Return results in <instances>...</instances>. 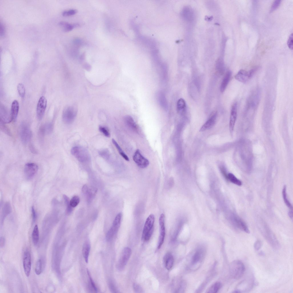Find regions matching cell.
<instances>
[{
  "instance_id": "1",
  "label": "cell",
  "mask_w": 293,
  "mask_h": 293,
  "mask_svg": "<svg viewBox=\"0 0 293 293\" xmlns=\"http://www.w3.org/2000/svg\"><path fill=\"white\" fill-rule=\"evenodd\" d=\"M245 270L244 264L240 260H234L229 265L230 275L234 279H239L241 278L243 275Z\"/></svg>"
},
{
  "instance_id": "2",
  "label": "cell",
  "mask_w": 293,
  "mask_h": 293,
  "mask_svg": "<svg viewBox=\"0 0 293 293\" xmlns=\"http://www.w3.org/2000/svg\"><path fill=\"white\" fill-rule=\"evenodd\" d=\"M155 219L154 216L153 214L149 215L146 219L142 236V239L145 241H149L153 234Z\"/></svg>"
},
{
  "instance_id": "3",
  "label": "cell",
  "mask_w": 293,
  "mask_h": 293,
  "mask_svg": "<svg viewBox=\"0 0 293 293\" xmlns=\"http://www.w3.org/2000/svg\"><path fill=\"white\" fill-rule=\"evenodd\" d=\"M71 151L72 155L81 163H85L89 159L88 151L82 147L74 146L72 149Z\"/></svg>"
},
{
  "instance_id": "4",
  "label": "cell",
  "mask_w": 293,
  "mask_h": 293,
  "mask_svg": "<svg viewBox=\"0 0 293 293\" xmlns=\"http://www.w3.org/2000/svg\"><path fill=\"white\" fill-rule=\"evenodd\" d=\"M122 217L121 213H119L116 216L112 227L106 234V239L107 241H110L117 233L120 225Z\"/></svg>"
},
{
  "instance_id": "5",
  "label": "cell",
  "mask_w": 293,
  "mask_h": 293,
  "mask_svg": "<svg viewBox=\"0 0 293 293\" xmlns=\"http://www.w3.org/2000/svg\"><path fill=\"white\" fill-rule=\"evenodd\" d=\"M76 114L77 110L74 107L68 106L65 107L62 114L63 122L66 124L72 123L74 121Z\"/></svg>"
},
{
  "instance_id": "6",
  "label": "cell",
  "mask_w": 293,
  "mask_h": 293,
  "mask_svg": "<svg viewBox=\"0 0 293 293\" xmlns=\"http://www.w3.org/2000/svg\"><path fill=\"white\" fill-rule=\"evenodd\" d=\"M131 254L130 248L126 247L122 251L117 264V268L119 270H122L126 265Z\"/></svg>"
},
{
  "instance_id": "7",
  "label": "cell",
  "mask_w": 293,
  "mask_h": 293,
  "mask_svg": "<svg viewBox=\"0 0 293 293\" xmlns=\"http://www.w3.org/2000/svg\"><path fill=\"white\" fill-rule=\"evenodd\" d=\"M19 134L21 141L24 144H27L31 139L32 136L31 132L26 123L23 122L21 124Z\"/></svg>"
},
{
  "instance_id": "8",
  "label": "cell",
  "mask_w": 293,
  "mask_h": 293,
  "mask_svg": "<svg viewBox=\"0 0 293 293\" xmlns=\"http://www.w3.org/2000/svg\"><path fill=\"white\" fill-rule=\"evenodd\" d=\"M133 159L137 165L140 168H145L149 164L148 160L143 156L138 149L135 152Z\"/></svg>"
},
{
  "instance_id": "9",
  "label": "cell",
  "mask_w": 293,
  "mask_h": 293,
  "mask_svg": "<svg viewBox=\"0 0 293 293\" xmlns=\"http://www.w3.org/2000/svg\"><path fill=\"white\" fill-rule=\"evenodd\" d=\"M165 215L161 214L159 218L160 233L157 244V248L160 249L165 239Z\"/></svg>"
},
{
  "instance_id": "10",
  "label": "cell",
  "mask_w": 293,
  "mask_h": 293,
  "mask_svg": "<svg viewBox=\"0 0 293 293\" xmlns=\"http://www.w3.org/2000/svg\"><path fill=\"white\" fill-rule=\"evenodd\" d=\"M47 105V100L44 96H41L39 99L37 107V115L38 119L42 118L44 114Z\"/></svg>"
},
{
  "instance_id": "11",
  "label": "cell",
  "mask_w": 293,
  "mask_h": 293,
  "mask_svg": "<svg viewBox=\"0 0 293 293\" xmlns=\"http://www.w3.org/2000/svg\"><path fill=\"white\" fill-rule=\"evenodd\" d=\"M38 166L34 163H28L25 165L24 167V173L27 179L32 178L37 172Z\"/></svg>"
},
{
  "instance_id": "12",
  "label": "cell",
  "mask_w": 293,
  "mask_h": 293,
  "mask_svg": "<svg viewBox=\"0 0 293 293\" xmlns=\"http://www.w3.org/2000/svg\"><path fill=\"white\" fill-rule=\"evenodd\" d=\"M237 104L236 102H235L231 106L230 114L229 128L231 133H233L234 130L237 116Z\"/></svg>"
},
{
  "instance_id": "13",
  "label": "cell",
  "mask_w": 293,
  "mask_h": 293,
  "mask_svg": "<svg viewBox=\"0 0 293 293\" xmlns=\"http://www.w3.org/2000/svg\"><path fill=\"white\" fill-rule=\"evenodd\" d=\"M0 122L5 123H8L12 120L11 112L3 105H1L0 111Z\"/></svg>"
},
{
  "instance_id": "14",
  "label": "cell",
  "mask_w": 293,
  "mask_h": 293,
  "mask_svg": "<svg viewBox=\"0 0 293 293\" xmlns=\"http://www.w3.org/2000/svg\"><path fill=\"white\" fill-rule=\"evenodd\" d=\"M31 256L29 252L26 251L24 253L23 258V266L24 272L27 277L30 274L31 270Z\"/></svg>"
},
{
  "instance_id": "15",
  "label": "cell",
  "mask_w": 293,
  "mask_h": 293,
  "mask_svg": "<svg viewBox=\"0 0 293 293\" xmlns=\"http://www.w3.org/2000/svg\"><path fill=\"white\" fill-rule=\"evenodd\" d=\"M254 284V281L252 278L245 280L240 283L238 286L239 289L236 290V291L237 293L248 291L252 288Z\"/></svg>"
},
{
  "instance_id": "16",
  "label": "cell",
  "mask_w": 293,
  "mask_h": 293,
  "mask_svg": "<svg viewBox=\"0 0 293 293\" xmlns=\"http://www.w3.org/2000/svg\"><path fill=\"white\" fill-rule=\"evenodd\" d=\"M217 116V111H213L211 113L209 118L201 127L199 131L203 132L211 128L215 122Z\"/></svg>"
},
{
  "instance_id": "17",
  "label": "cell",
  "mask_w": 293,
  "mask_h": 293,
  "mask_svg": "<svg viewBox=\"0 0 293 293\" xmlns=\"http://www.w3.org/2000/svg\"><path fill=\"white\" fill-rule=\"evenodd\" d=\"M235 78L237 81L243 83H246L250 79L248 71L243 69L240 70L237 72L235 75Z\"/></svg>"
},
{
  "instance_id": "18",
  "label": "cell",
  "mask_w": 293,
  "mask_h": 293,
  "mask_svg": "<svg viewBox=\"0 0 293 293\" xmlns=\"http://www.w3.org/2000/svg\"><path fill=\"white\" fill-rule=\"evenodd\" d=\"M53 129V126L51 123H47L41 126L39 130V135L41 137H43L45 134L51 133Z\"/></svg>"
},
{
  "instance_id": "19",
  "label": "cell",
  "mask_w": 293,
  "mask_h": 293,
  "mask_svg": "<svg viewBox=\"0 0 293 293\" xmlns=\"http://www.w3.org/2000/svg\"><path fill=\"white\" fill-rule=\"evenodd\" d=\"M204 250L202 248L198 249L193 255L191 259V263L195 265L200 262L202 258Z\"/></svg>"
},
{
  "instance_id": "20",
  "label": "cell",
  "mask_w": 293,
  "mask_h": 293,
  "mask_svg": "<svg viewBox=\"0 0 293 293\" xmlns=\"http://www.w3.org/2000/svg\"><path fill=\"white\" fill-rule=\"evenodd\" d=\"M19 108L18 101L16 100H14L12 103L11 110L12 120L14 122L17 119Z\"/></svg>"
},
{
  "instance_id": "21",
  "label": "cell",
  "mask_w": 293,
  "mask_h": 293,
  "mask_svg": "<svg viewBox=\"0 0 293 293\" xmlns=\"http://www.w3.org/2000/svg\"><path fill=\"white\" fill-rule=\"evenodd\" d=\"M164 261L166 268L168 270H171L173 266L174 262L172 255L170 253L166 254L164 258Z\"/></svg>"
},
{
  "instance_id": "22",
  "label": "cell",
  "mask_w": 293,
  "mask_h": 293,
  "mask_svg": "<svg viewBox=\"0 0 293 293\" xmlns=\"http://www.w3.org/2000/svg\"><path fill=\"white\" fill-rule=\"evenodd\" d=\"M231 72L229 70L227 72L221 83L220 90L221 92H223L225 89L231 78Z\"/></svg>"
},
{
  "instance_id": "23",
  "label": "cell",
  "mask_w": 293,
  "mask_h": 293,
  "mask_svg": "<svg viewBox=\"0 0 293 293\" xmlns=\"http://www.w3.org/2000/svg\"><path fill=\"white\" fill-rule=\"evenodd\" d=\"M235 220L236 225L239 229L247 233H250L247 225L241 218L236 216Z\"/></svg>"
},
{
  "instance_id": "24",
  "label": "cell",
  "mask_w": 293,
  "mask_h": 293,
  "mask_svg": "<svg viewBox=\"0 0 293 293\" xmlns=\"http://www.w3.org/2000/svg\"><path fill=\"white\" fill-rule=\"evenodd\" d=\"M90 248V246L89 242L88 241H86L83 245L82 253L85 261L87 263L88 262Z\"/></svg>"
},
{
  "instance_id": "25",
  "label": "cell",
  "mask_w": 293,
  "mask_h": 293,
  "mask_svg": "<svg viewBox=\"0 0 293 293\" xmlns=\"http://www.w3.org/2000/svg\"><path fill=\"white\" fill-rule=\"evenodd\" d=\"M186 109V104L185 100L181 98L178 100L177 103V109L178 113L183 114L185 112Z\"/></svg>"
},
{
  "instance_id": "26",
  "label": "cell",
  "mask_w": 293,
  "mask_h": 293,
  "mask_svg": "<svg viewBox=\"0 0 293 293\" xmlns=\"http://www.w3.org/2000/svg\"><path fill=\"white\" fill-rule=\"evenodd\" d=\"M157 98L159 102L161 107L165 109H167V104L164 93L161 92H158L157 94Z\"/></svg>"
},
{
  "instance_id": "27",
  "label": "cell",
  "mask_w": 293,
  "mask_h": 293,
  "mask_svg": "<svg viewBox=\"0 0 293 293\" xmlns=\"http://www.w3.org/2000/svg\"><path fill=\"white\" fill-rule=\"evenodd\" d=\"M125 120L127 124L134 131H137L138 127L135 122L130 116H127L125 118Z\"/></svg>"
},
{
  "instance_id": "28",
  "label": "cell",
  "mask_w": 293,
  "mask_h": 293,
  "mask_svg": "<svg viewBox=\"0 0 293 293\" xmlns=\"http://www.w3.org/2000/svg\"><path fill=\"white\" fill-rule=\"evenodd\" d=\"M216 70L219 75H222L224 71V66L222 60L219 59L217 61L216 65Z\"/></svg>"
},
{
  "instance_id": "29",
  "label": "cell",
  "mask_w": 293,
  "mask_h": 293,
  "mask_svg": "<svg viewBox=\"0 0 293 293\" xmlns=\"http://www.w3.org/2000/svg\"><path fill=\"white\" fill-rule=\"evenodd\" d=\"M32 239L34 245H36L39 239V232L37 225H36L34 228L32 234Z\"/></svg>"
},
{
  "instance_id": "30",
  "label": "cell",
  "mask_w": 293,
  "mask_h": 293,
  "mask_svg": "<svg viewBox=\"0 0 293 293\" xmlns=\"http://www.w3.org/2000/svg\"><path fill=\"white\" fill-rule=\"evenodd\" d=\"M59 25L63 27V30L66 32L71 31L75 27L74 24H71L64 21L60 22L59 23Z\"/></svg>"
},
{
  "instance_id": "31",
  "label": "cell",
  "mask_w": 293,
  "mask_h": 293,
  "mask_svg": "<svg viewBox=\"0 0 293 293\" xmlns=\"http://www.w3.org/2000/svg\"><path fill=\"white\" fill-rule=\"evenodd\" d=\"M191 9L187 7L183 9V12L182 14L184 18L187 20L190 21L192 19L193 13Z\"/></svg>"
},
{
  "instance_id": "32",
  "label": "cell",
  "mask_w": 293,
  "mask_h": 293,
  "mask_svg": "<svg viewBox=\"0 0 293 293\" xmlns=\"http://www.w3.org/2000/svg\"><path fill=\"white\" fill-rule=\"evenodd\" d=\"M112 141L113 143L115 146L121 156H122L126 160L128 161H129V159L128 157L123 151L122 149L115 140L114 139H112Z\"/></svg>"
},
{
  "instance_id": "33",
  "label": "cell",
  "mask_w": 293,
  "mask_h": 293,
  "mask_svg": "<svg viewBox=\"0 0 293 293\" xmlns=\"http://www.w3.org/2000/svg\"><path fill=\"white\" fill-rule=\"evenodd\" d=\"M227 178L231 183L238 186H241L242 184L241 181L231 173H229L228 174Z\"/></svg>"
},
{
  "instance_id": "34",
  "label": "cell",
  "mask_w": 293,
  "mask_h": 293,
  "mask_svg": "<svg viewBox=\"0 0 293 293\" xmlns=\"http://www.w3.org/2000/svg\"><path fill=\"white\" fill-rule=\"evenodd\" d=\"M286 186L284 185L282 191V197L284 202L287 207L290 210H292V206L288 200L286 195Z\"/></svg>"
},
{
  "instance_id": "35",
  "label": "cell",
  "mask_w": 293,
  "mask_h": 293,
  "mask_svg": "<svg viewBox=\"0 0 293 293\" xmlns=\"http://www.w3.org/2000/svg\"><path fill=\"white\" fill-rule=\"evenodd\" d=\"M222 285L221 284L217 282L214 284L209 289L207 292L208 293H216L221 288Z\"/></svg>"
},
{
  "instance_id": "36",
  "label": "cell",
  "mask_w": 293,
  "mask_h": 293,
  "mask_svg": "<svg viewBox=\"0 0 293 293\" xmlns=\"http://www.w3.org/2000/svg\"><path fill=\"white\" fill-rule=\"evenodd\" d=\"M18 92L19 96L23 98L25 94V89L23 85L21 83H19L17 86Z\"/></svg>"
},
{
  "instance_id": "37",
  "label": "cell",
  "mask_w": 293,
  "mask_h": 293,
  "mask_svg": "<svg viewBox=\"0 0 293 293\" xmlns=\"http://www.w3.org/2000/svg\"><path fill=\"white\" fill-rule=\"evenodd\" d=\"M42 270V263L41 260L39 259L37 261L35 267V272L37 275H39L41 273Z\"/></svg>"
},
{
  "instance_id": "38",
  "label": "cell",
  "mask_w": 293,
  "mask_h": 293,
  "mask_svg": "<svg viewBox=\"0 0 293 293\" xmlns=\"http://www.w3.org/2000/svg\"><path fill=\"white\" fill-rule=\"evenodd\" d=\"M80 198L78 196H74L70 201V205L72 207H76L79 203Z\"/></svg>"
},
{
  "instance_id": "39",
  "label": "cell",
  "mask_w": 293,
  "mask_h": 293,
  "mask_svg": "<svg viewBox=\"0 0 293 293\" xmlns=\"http://www.w3.org/2000/svg\"><path fill=\"white\" fill-rule=\"evenodd\" d=\"M65 203L67 205V211L68 214H70L72 211V207L70 205V201L69 198L65 195H63Z\"/></svg>"
},
{
  "instance_id": "40",
  "label": "cell",
  "mask_w": 293,
  "mask_h": 293,
  "mask_svg": "<svg viewBox=\"0 0 293 293\" xmlns=\"http://www.w3.org/2000/svg\"><path fill=\"white\" fill-rule=\"evenodd\" d=\"M97 191V189L95 188L91 187L88 188L87 194L89 199H91L95 196Z\"/></svg>"
},
{
  "instance_id": "41",
  "label": "cell",
  "mask_w": 293,
  "mask_h": 293,
  "mask_svg": "<svg viewBox=\"0 0 293 293\" xmlns=\"http://www.w3.org/2000/svg\"><path fill=\"white\" fill-rule=\"evenodd\" d=\"M78 12L77 10L72 9L68 11H64L62 13V15L64 16H67L74 15L76 14Z\"/></svg>"
},
{
  "instance_id": "42",
  "label": "cell",
  "mask_w": 293,
  "mask_h": 293,
  "mask_svg": "<svg viewBox=\"0 0 293 293\" xmlns=\"http://www.w3.org/2000/svg\"><path fill=\"white\" fill-rule=\"evenodd\" d=\"M100 131L106 136L109 137H110V134L108 130L105 127L100 126L99 127Z\"/></svg>"
},
{
  "instance_id": "43",
  "label": "cell",
  "mask_w": 293,
  "mask_h": 293,
  "mask_svg": "<svg viewBox=\"0 0 293 293\" xmlns=\"http://www.w3.org/2000/svg\"><path fill=\"white\" fill-rule=\"evenodd\" d=\"M4 123L0 122V128L1 130L9 136L11 135V132L9 129L7 127Z\"/></svg>"
},
{
  "instance_id": "44",
  "label": "cell",
  "mask_w": 293,
  "mask_h": 293,
  "mask_svg": "<svg viewBox=\"0 0 293 293\" xmlns=\"http://www.w3.org/2000/svg\"><path fill=\"white\" fill-rule=\"evenodd\" d=\"M281 1V0H279L274 1L271 6L270 11L272 12L277 8L279 6Z\"/></svg>"
},
{
  "instance_id": "45",
  "label": "cell",
  "mask_w": 293,
  "mask_h": 293,
  "mask_svg": "<svg viewBox=\"0 0 293 293\" xmlns=\"http://www.w3.org/2000/svg\"><path fill=\"white\" fill-rule=\"evenodd\" d=\"M133 289L136 293L143 292V290L141 287L138 284L134 283L133 284Z\"/></svg>"
},
{
  "instance_id": "46",
  "label": "cell",
  "mask_w": 293,
  "mask_h": 293,
  "mask_svg": "<svg viewBox=\"0 0 293 293\" xmlns=\"http://www.w3.org/2000/svg\"><path fill=\"white\" fill-rule=\"evenodd\" d=\"M293 33L291 34L289 36L287 41L288 45L291 50L293 49Z\"/></svg>"
},
{
  "instance_id": "47",
  "label": "cell",
  "mask_w": 293,
  "mask_h": 293,
  "mask_svg": "<svg viewBox=\"0 0 293 293\" xmlns=\"http://www.w3.org/2000/svg\"><path fill=\"white\" fill-rule=\"evenodd\" d=\"M87 273L89 278L90 280L92 288L96 292H97V289L93 279L91 278L89 271L87 270Z\"/></svg>"
},
{
  "instance_id": "48",
  "label": "cell",
  "mask_w": 293,
  "mask_h": 293,
  "mask_svg": "<svg viewBox=\"0 0 293 293\" xmlns=\"http://www.w3.org/2000/svg\"><path fill=\"white\" fill-rule=\"evenodd\" d=\"M262 245V243L261 241L257 240L254 244V247L255 249L257 251L259 250L261 248Z\"/></svg>"
},
{
  "instance_id": "49",
  "label": "cell",
  "mask_w": 293,
  "mask_h": 293,
  "mask_svg": "<svg viewBox=\"0 0 293 293\" xmlns=\"http://www.w3.org/2000/svg\"><path fill=\"white\" fill-rule=\"evenodd\" d=\"M258 68H255L252 69L250 70V71H248V72L249 74V76L250 78H251L252 77L254 76V74L256 72Z\"/></svg>"
},
{
  "instance_id": "50",
  "label": "cell",
  "mask_w": 293,
  "mask_h": 293,
  "mask_svg": "<svg viewBox=\"0 0 293 293\" xmlns=\"http://www.w3.org/2000/svg\"><path fill=\"white\" fill-rule=\"evenodd\" d=\"M31 213L33 222H35L36 218V214L33 206L31 207Z\"/></svg>"
},
{
  "instance_id": "51",
  "label": "cell",
  "mask_w": 293,
  "mask_h": 293,
  "mask_svg": "<svg viewBox=\"0 0 293 293\" xmlns=\"http://www.w3.org/2000/svg\"><path fill=\"white\" fill-rule=\"evenodd\" d=\"M0 35L1 36H3L5 34V29L4 27L3 24H0Z\"/></svg>"
},
{
  "instance_id": "52",
  "label": "cell",
  "mask_w": 293,
  "mask_h": 293,
  "mask_svg": "<svg viewBox=\"0 0 293 293\" xmlns=\"http://www.w3.org/2000/svg\"><path fill=\"white\" fill-rule=\"evenodd\" d=\"M106 151H105V150L103 151H102L100 152L99 153L100 155L102 157L104 158H107V156H108V153Z\"/></svg>"
},
{
  "instance_id": "53",
  "label": "cell",
  "mask_w": 293,
  "mask_h": 293,
  "mask_svg": "<svg viewBox=\"0 0 293 293\" xmlns=\"http://www.w3.org/2000/svg\"><path fill=\"white\" fill-rule=\"evenodd\" d=\"M5 242V239L3 237H1L0 239V246L1 247H3L4 245Z\"/></svg>"
},
{
  "instance_id": "54",
  "label": "cell",
  "mask_w": 293,
  "mask_h": 293,
  "mask_svg": "<svg viewBox=\"0 0 293 293\" xmlns=\"http://www.w3.org/2000/svg\"><path fill=\"white\" fill-rule=\"evenodd\" d=\"M88 190V188L86 185H84L82 188V191L83 193L87 194Z\"/></svg>"
},
{
  "instance_id": "55",
  "label": "cell",
  "mask_w": 293,
  "mask_h": 293,
  "mask_svg": "<svg viewBox=\"0 0 293 293\" xmlns=\"http://www.w3.org/2000/svg\"><path fill=\"white\" fill-rule=\"evenodd\" d=\"M84 67L86 70L89 71L91 69V66L88 63H85L84 65Z\"/></svg>"
},
{
  "instance_id": "56",
  "label": "cell",
  "mask_w": 293,
  "mask_h": 293,
  "mask_svg": "<svg viewBox=\"0 0 293 293\" xmlns=\"http://www.w3.org/2000/svg\"><path fill=\"white\" fill-rule=\"evenodd\" d=\"M288 215L289 217L291 219H292L293 218V213L292 211V210L290 211L288 213Z\"/></svg>"
},
{
  "instance_id": "57",
  "label": "cell",
  "mask_w": 293,
  "mask_h": 293,
  "mask_svg": "<svg viewBox=\"0 0 293 293\" xmlns=\"http://www.w3.org/2000/svg\"><path fill=\"white\" fill-rule=\"evenodd\" d=\"M30 146V149H31V151H33V152L34 153H36V151L35 149L33 147V146L32 145H30V146Z\"/></svg>"
},
{
  "instance_id": "58",
  "label": "cell",
  "mask_w": 293,
  "mask_h": 293,
  "mask_svg": "<svg viewBox=\"0 0 293 293\" xmlns=\"http://www.w3.org/2000/svg\"><path fill=\"white\" fill-rule=\"evenodd\" d=\"M85 58V55L84 54H82L80 57V59L81 60H83Z\"/></svg>"
},
{
  "instance_id": "59",
  "label": "cell",
  "mask_w": 293,
  "mask_h": 293,
  "mask_svg": "<svg viewBox=\"0 0 293 293\" xmlns=\"http://www.w3.org/2000/svg\"><path fill=\"white\" fill-rule=\"evenodd\" d=\"M258 254L260 256H264L265 255V253L261 251Z\"/></svg>"
}]
</instances>
